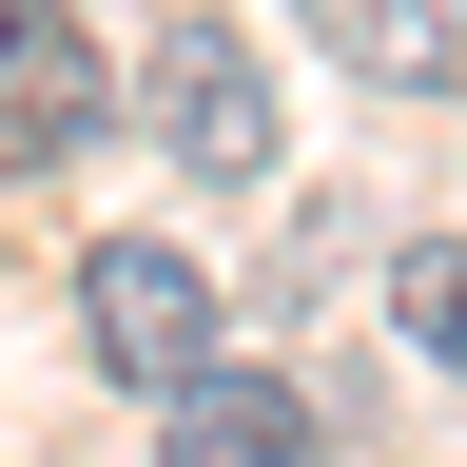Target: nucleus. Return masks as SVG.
Masks as SVG:
<instances>
[{"label":"nucleus","instance_id":"6","mask_svg":"<svg viewBox=\"0 0 467 467\" xmlns=\"http://www.w3.org/2000/svg\"><path fill=\"white\" fill-rule=\"evenodd\" d=\"M389 331L429 350V370H467V234H429V254H389Z\"/></svg>","mask_w":467,"mask_h":467},{"label":"nucleus","instance_id":"3","mask_svg":"<svg viewBox=\"0 0 467 467\" xmlns=\"http://www.w3.org/2000/svg\"><path fill=\"white\" fill-rule=\"evenodd\" d=\"M156 409H175L156 467H312V389H273V370H214V350H195Z\"/></svg>","mask_w":467,"mask_h":467},{"label":"nucleus","instance_id":"5","mask_svg":"<svg viewBox=\"0 0 467 467\" xmlns=\"http://www.w3.org/2000/svg\"><path fill=\"white\" fill-rule=\"evenodd\" d=\"M312 39L350 58V78H389V98L448 78V0H312Z\"/></svg>","mask_w":467,"mask_h":467},{"label":"nucleus","instance_id":"1","mask_svg":"<svg viewBox=\"0 0 467 467\" xmlns=\"http://www.w3.org/2000/svg\"><path fill=\"white\" fill-rule=\"evenodd\" d=\"M78 350L117 389H175L214 350V273L175 254V234H98V254H78Z\"/></svg>","mask_w":467,"mask_h":467},{"label":"nucleus","instance_id":"2","mask_svg":"<svg viewBox=\"0 0 467 467\" xmlns=\"http://www.w3.org/2000/svg\"><path fill=\"white\" fill-rule=\"evenodd\" d=\"M156 137L195 156V175H273V78H254L234 20H175L156 39Z\"/></svg>","mask_w":467,"mask_h":467},{"label":"nucleus","instance_id":"7","mask_svg":"<svg viewBox=\"0 0 467 467\" xmlns=\"http://www.w3.org/2000/svg\"><path fill=\"white\" fill-rule=\"evenodd\" d=\"M0 20H20V0H0Z\"/></svg>","mask_w":467,"mask_h":467},{"label":"nucleus","instance_id":"4","mask_svg":"<svg viewBox=\"0 0 467 467\" xmlns=\"http://www.w3.org/2000/svg\"><path fill=\"white\" fill-rule=\"evenodd\" d=\"M98 117H117V78H98V39L20 0V20H0V156H58V137H98Z\"/></svg>","mask_w":467,"mask_h":467}]
</instances>
